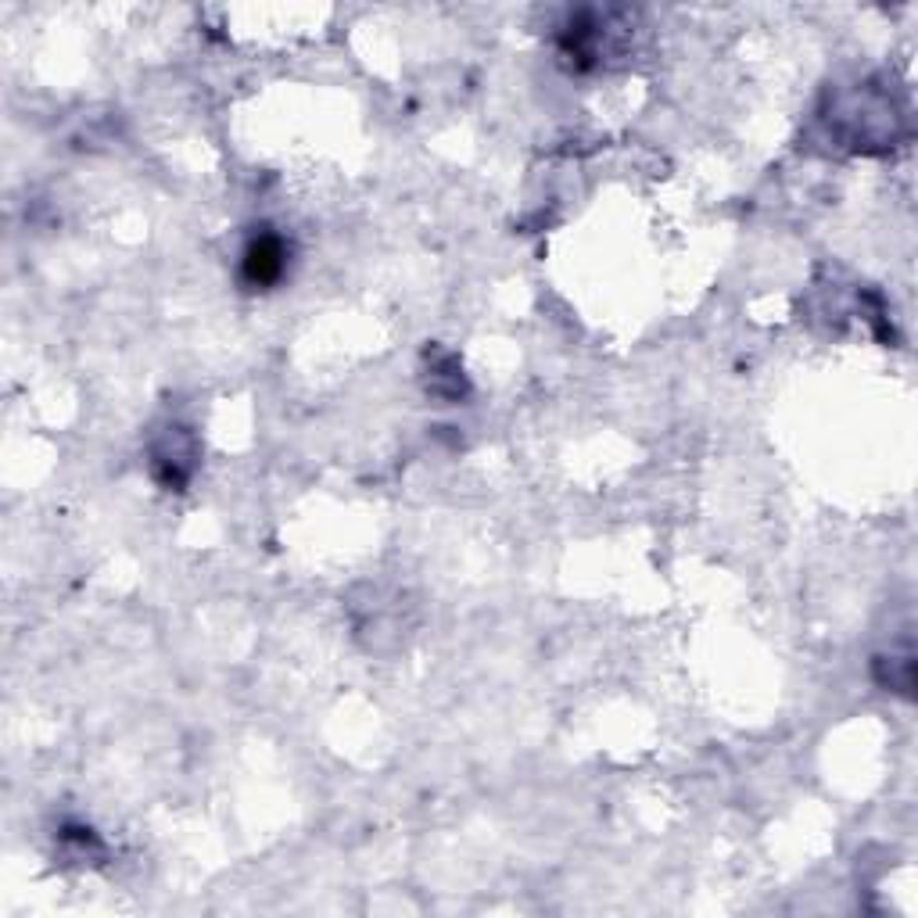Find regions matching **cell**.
Instances as JSON below:
<instances>
[{"mask_svg":"<svg viewBox=\"0 0 918 918\" xmlns=\"http://www.w3.org/2000/svg\"><path fill=\"white\" fill-rule=\"evenodd\" d=\"M244 269H248L252 284H273V280L284 273V244L277 237L255 241L248 255H244Z\"/></svg>","mask_w":918,"mask_h":918,"instance_id":"obj_1","label":"cell"}]
</instances>
